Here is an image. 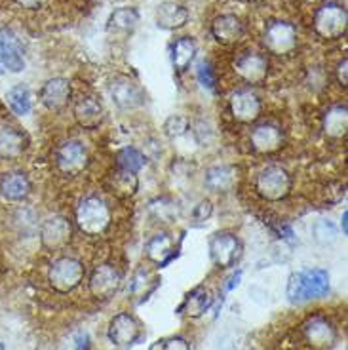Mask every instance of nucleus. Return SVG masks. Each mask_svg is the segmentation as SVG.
I'll list each match as a JSON object with an SVG mask.
<instances>
[{
    "mask_svg": "<svg viewBox=\"0 0 348 350\" xmlns=\"http://www.w3.org/2000/svg\"><path fill=\"white\" fill-rule=\"evenodd\" d=\"M14 2L23 10H40L48 0H14Z\"/></svg>",
    "mask_w": 348,
    "mask_h": 350,
    "instance_id": "40",
    "label": "nucleus"
},
{
    "mask_svg": "<svg viewBox=\"0 0 348 350\" xmlns=\"http://www.w3.org/2000/svg\"><path fill=\"white\" fill-rule=\"evenodd\" d=\"M347 124L348 114L345 105L331 107L323 116V131H325L327 137H333V139H339L347 133Z\"/></svg>",
    "mask_w": 348,
    "mask_h": 350,
    "instance_id": "30",
    "label": "nucleus"
},
{
    "mask_svg": "<svg viewBox=\"0 0 348 350\" xmlns=\"http://www.w3.org/2000/svg\"><path fill=\"white\" fill-rule=\"evenodd\" d=\"M38 237L44 250L48 252H62L72 240V225L63 215H52L38 227Z\"/></svg>",
    "mask_w": 348,
    "mask_h": 350,
    "instance_id": "9",
    "label": "nucleus"
},
{
    "mask_svg": "<svg viewBox=\"0 0 348 350\" xmlns=\"http://www.w3.org/2000/svg\"><path fill=\"white\" fill-rule=\"evenodd\" d=\"M145 164H147V158L135 147H126L118 152V167H122V170L137 174Z\"/></svg>",
    "mask_w": 348,
    "mask_h": 350,
    "instance_id": "33",
    "label": "nucleus"
},
{
    "mask_svg": "<svg viewBox=\"0 0 348 350\" xmlns=\"http://www.w3.org/2000/svg\"><path fill=\"white\" fill-rule=\"evenodd\" d=\"M107 337L114 347H130L141 337V325L130 312H118L111 318L107 327Z\"/></svg>",
    "mask_w": 348,
    "mask_h": 350,
    "instance_id": "15",
    "label": "nucleus"
},
{
    "mask_svg": "<svg viewBox=\"0 0 348 350\" xmlns=\"http://www.w3.org/2000/svg\"><path fill=\"white\" fill-rule=\"evenodd\" d=\"M70 96H72L70 82L63 77H53V79L46 80L38 92V99H40L42 107L52 113H59L69 105Z\"/></svg>",
    "mask_w": 348,
    "mask_h": 350,
    "instance_id": "16",
    "label": "nucleus"
},
{
    "mask_svg": "<svg viewBox=\"0 0 348 350\" xmlns=\"http://www.w3.org/2000/svg\"><path fill=\"white\" fill-rule=\"evenodd\" d=\"M330 291V274L323 269H305L289 276L287 282V299L293 305H303L314 299L325 297Z\"/></svg>",
    "mask_w": 348,
    "mask_h": 350,
    "instance_id": "1",
    "label": "nucleus"
},
{
    "mask_svg": "<svg viewBox=\"0 0 348 350\" xmlns=\"http://www.w3.org/2000/svg\"><path fill=\"white\" fill-rule=\"evenodd\" d=\"M6 103L16 116H27L33 111V94L25 84H16L6 92Z\"/></svg>",
    "mask_w": 348,
    "mask_h": 350,
    "instance_id": "28",
    "label": "nucleus"
},
{
    "mask_svg": "<svg viewBox=\"0 0 348 350\" xmlns=\"http://www.w3.org/2000/svg\"><path fill=\"white\" fill-rule=\"evenodd\" d=\"M293 179L286 167L267 166L255 177V191L267 202H280L291 193Z\"/></svg>",
    "mask_w": 348,
    "mask_h": 350,
    "instance_id": "4",
    "label": "nucleus"
},
{
    "mask_svg": "<svg viewBox=\"0 0 348 350\" xmlns=\"http://www.w3.org/2000/svg\"><path fill=\"white\" fill-rule=\"evenodd\" d=\"M337 80H339V84L343 88L347 86V59H343L337 65Z\"/></svg>",
    "mask_w": 348,
    "mask_h": 350,
    "instance_id": "42",
    "label": "nucleus"
},
{
    "mask_svg": "<svg viewBox=\"0 0 348 350\" xmlns=\"http://www.w3.org/2000/svg\"><path fill=\"white\" fill-rule=\"evenodd\" d=\"M145 254H147L148 261H152L158 267H165L175 257L174 238L168 232H158L147 242Z\"/></svg>",
    "mask_w": 348,
    "mask_h": 350,
    "instance_id": "23",
    "label": "nucleus"
},
{
    "mask_svg": "<svg viewBox=\"0 0 348 350\" xmlns=\"http://www.w3.org/2000/svg\"><path fill=\"white\" fill-rule=\"evenodd\" d=\"M111 221H113V213L109 204L96 194L82 198L75 211V223L80 232L86 237L96 238L105 234L111 227Z\"/></svg>",
    "mask_w": 348,
    "mask_h": 350,
    "instance_id": "2",
    "label": "nucleus"
},
{
    "mask_svg": "<svg viewBox=\"0 0 348 350\" xmlns=\"http://www.w3.org/2000/svg\"><path fill=\"white\" fill-rule=\"evenodd\" d=\"M236 183V170L226 164L211 166L206 170L204 175V185L211 193H226L230 191Z\"/></svg>",
    "mask_w": 348,
    "mask_h": 350,
    "instance_id": "26",
    "label": "nucleus"
},
{
    "mask_svg": "<svg viewBox=\"0 0 348 350\" xmlns=\"http://www.w3.org/2000/svg\"><path fill=\"white\" fill-rule=\"evenodd\" d=\"M27 147L29 137L25 131L10 122L0 124V158L16 160L25 154Z\"/></svg>",
    "mask_w": 348,
    "mask_h": 350,
    "instance_id": "18",
    "label": "nucleus"
},
{
    "mask_svg": "<svg viewBox=\"0 0 348 350\" xmlns=\"http://www.w3.org/2000/svg\"><path fill=\"white\" fill-rule=\"evenodd\" d=\"M312 237L318 244H333L337 240V227L331 221H327V219H320V221L314 223Z\"/></svg>",
    "mask_w": 348,
    "mask_h": 350,
    "instance_id": "34",
    "label": "nucleus"
},
{
    "mask_svg": "<svg viewBox=\"0 0 348 350\" xmlns=\"http://www.w3.org/2000/svg\"><path fill=\"white\" fill-rule=\"evenodd\" d=\"M240 278H242V272H240V271L235 272V274H232V276L228 278V284L225 286V291H230V289H235L236 286L240 284Z\"/></svg>",
    "mask_w": 348,
    "mask_h": 350,
    "instance_id": "43",
    "label": "nucleus"
},
{
    "mask_svg": "<svg viewBox=\"0 0 348 350\" xmlns=\"http://www.w3.org/2000/svg\"><path fill=\"white\" fill-rule=\"evenodd\" d=\"M312 27L323 40H339L347 33V10L337 2H325L316 10Z\"/></svg>",
    "mask_w": 348,
    "mask_h": 350,
    "instance_id": "5",
    "label": "nucleus"
},
{
    "mask_svg": "<svg viewBox=\"0 0 348 350\" xmlns=\"http://www.w3.org/2000/svg\"><path fill=\"white\" fill-rule=\"evenodd\" d=\"M263 44L272 55H278V57L291 55L299 46V35H297L295 25L289 21H282V19L270 21L265 29Z\"/></svg>",
    "mask_w": 348,
    "mask_h": 350,
    "instance_id": "6",
    "label": "nucleus"
},
{
    "mask_svg": "<svg viewBox=\"0 0 348 350\" xmlns=\"http://www.w3.org/2000/svg\"><path fill=\"white\" fill-rule=\"evenodd\" d=\"M253 2H259V0H253Z\"/></svg>",
    "mask_w": 348,
    "mask_h": 350,
    "instance_id": "46",
    "label": "nucleus"
},
{
    "mask_svg": "<svg viewBox=\"0 0 348 350\" xmlns=\"http://www.w3.org/2000/svg\"><path fill=\"white\" fill-rule=\"evenodd\" d=\"M196 79L202 84V88H206L209 92H215L217 88V75H215V69L213 65L208 62V59H202L196 67Z\"/></svg>",
    "mask_w": 348,
    "mask_h": 350,
    "instance_id": "37",
    "label": "nucleus"
},
{
    "mask_svg": "<svg viewBox=\"0 0 348 350\" xmlns=\"http://www.w3.org/2000/svg\"><path fill=\"white\" fill-rule=\"evenodd\" d=\"M152 350H191V345L183 337H170L164 341H158Z\"/></svg>",
    "mask_w": 348,
    "mask_h": 350,
    "instance_id": "38",
    "label": "nucleus"
},
{
    "mask_svg": "<svg viewBox=\"0 0 348 350\" xmlns=\"http://www.w3.org/2000/svg\"><path fill=\"white\" fill-rule=\"evenodd\" d=\"M139 23V14L133 8H118L111 14L107 21V31L111 35H131L133 29Z\"/></svg>",
    "mask_w": 348,
    "mask_h": 350,
    "instance_id": "27",
    "label": "nucleus"
},
{
    "mask_svg": "<svg viewBox=\"0 0 348 350\" xmlns=\"http://www.w3.org/2000/svg\"><path fill=\"white\" fill-rule=\"evenodd\" d=\"M120 286H122V272L118 271V267L113 262L97 265L88 282L92 297L99 299V301L114 297Z\"/></svg>",
    "mask_w": 348,
    "mask_h": 350,
    "instance_id": "8",
    "label": "nucleus"
},
{
    "mask_svg": "<svg viewBox=\"0 0 348 350\" xmlns=\"http://www.w3.org/2000/svg\"><path fill=\"white\" fill-rule=\"evenodd\" d=\"M148 282H155L152 274L148 271H137L133 274L130 284V293L133 297L147 299V295L152 291V288H148Z\"/></svg>",
    "mask_w": 348,
    "mask_h": 350,
    "instance_id": "36",
    "label": "nucleus"
},
{
    "mask_svg": "<svg viewBox=\"0 0 348 350\" xmlns=\"http://www.w3.org/2000/svg\"><path fill=\"white\" fill-rule=\"evenodd\" d=\"M86 278V267L84 262L72 257V255H63L57 257L48 269V282L57 293H70Z\"/></svg>",
    "mask_w": 348,
    "mask_h": 350,
    "instance_id": "3",
    "label": "nucleus"
},
{
    "mask_svg": "<svg viewBox=\"0 0 348 350\" xmlns=\"http://www.w3.org/2000/svg\"><path fill=\"white\" fill-rule=\"evenodd\" d=\"M53 160H55V167L59 174L65 177H77L88 167L90 157H88L86 147L80 141L70 139L57 147Z\"/></svg>",
    "mask_w": 348,
    "mask_h": 350,
    "instance_id": "7",
    "label": "nucleus"
},
{
    "mask_svg": "<svg viewBox=\"0 0 348 350\" xmlns=\"http://www.w3.org/2000/svg\"><path fill=\"white\" fill-rule=\"evenodd\" d=\"M269 67L270 65L267 55H263L261 52H255V50H247V52L240 53L235 62L236 75L247 84H253V86H259L267 80Z\"/></svg>",
    "mask_w": 348,
    "mask_h": 350,
    "instance_id": "13",
    "label": "nucleus"
},
{
    "mask_svg": "<svg viewBox=\"0 0 348 350\" xmlns=\"http://www.w3.org/2000/svg\"><path fill=\"white\" fill-rule=\"evenodd\" d=\"M211 36L223 46L236 44L244 36V23L235 14H223L211 21Z\"/></svg>",
    "mask_w": 348,
    "mask_h": 350,
    "instance_id": "22",
    "label": "nucleus"
},
{
    "mask_svg": "<svg viewBox=\"0 0 348 350\" xmlns=\"http://www.w3.org/2000/svg\"><path fill=\"white\" fill-rule=\"evenodd\" d=\"M72 116L84 130H97L105 120L101 101L96 96H82L72 107Z\"/></svg>",
    "mask_w": 348,
    "mask_h": 350,
    "instance_id": "20",
    "label": "nucleus"
},
{
    "mask_svg": "<svg viewBox=\"0 0 348 350\" xmlns=\"http://www.w3.org/2000/svg\"><path fill=\"white\" fill-rule=\"evenodd\" d=\"M211 305H213V297H211L209 289H206L204 286H198V288H194L192 291L187 293V297H185L183 305H181L179 310L187 318L198 320V318H202V316L208 312Z\"/></svg>",
    "mask_w": 348,
    "mask_h": 350,
    "instance_id": "25",
    "label": "nucleus"
},
{
    "mask_svg": "<svg viewBox=\"0 0 348 350\" xmlns=\"http://www.w3.org/2000/svg\"><path fill=\"white\" fill-rule=\"evenodd\" d=\"M347 217H348V213L345 211V213H343V223H340V227H343V232H347Z\"/></svg>",
    "mask_w": 348,
    "mask_h": 350,
    "instance_id": "44",
    "label": "nucleus"
},
{
    "mask_svg": "<svg viewBox=\"0 0 348 350\" xmlns=\"http://www.w3.org/2000/svg\"><path fill=\"white\" fill-rule=\"evenodd\" d=\"M250 145L257 154H274L284 145V131L276 124L263 122L250 133Z\"/></svg>",
    "mask_w": 348,
    "mask_h": 350,
    "instance_id": "17",
    "label": "nucleus"
},
{
    "mask_svg": "<svg viewBox=\"0 0 348 350\" xmlns=\"http://www.w3.org/2000/svg\"><path fill=\"white\" fill-rule=\"evenodd\" d=\"M137 187H139V181H137V175L133 174V172L118 167L111 175V189L120 198H130V196H133V194L137 193Z\"/></svg>",
    "mask_w": 348,
    "mask_h": 350,
    "instance_id": "31",
    "label": "nucleus"
},
{
    "mask_svg": "<svg viewBox=\"0 0 348 350\" xmlns=\"http://www.w3.org/2000/svg\"><path fill=\"white\" fill-rule=\"evenodd\" d=\"M72 350H90V335L88 333H79L75 339V349Z\"/></svg>",
    "mask_w": 348,
    "mask_h": 350,
    "instance_id": "41",
    "label": "nucleus"
},
{
    "mask_svg": "<svg viewBox=\"0 0 348 350\" xmlns=\"http://www.w3.org/2000/svg\"><path fill=\"white\" fill-rule=\"evenodd\" d=\"M0 350H6V347H4V345H2V342H0Z\"/></svg>",
    "mask_w": 348,
    "mask_h": 350,
    "instance_id": "45",
    "label": "nucleus"
},
{
    "mask_svg": "<svg viewBox=\"0 0 348 350\" xmlns=\"http://www.w3.org/2000/svg\"><path fill=\"white\" fill-rule=\"evenodd\" d=\"M150 215L157 221H164V223H172L179 215V208L174 200L170 198H158V200L150 202Z\"/></svg>",
    "mask_w": 348,
    "mask_h": 350,
    "instance_id": "32",
    "label": "nucleus"
},
{
    "mask_svg": "<svg viewBox=\"0 0 348 350\" xmlns=\"http://www.w3.org/2000/svg\"><path fill=\"white\" fill-rule=\"evenodd\" d=\"M303 339L314 350H327L337 341V327L333 325L330 318L322 314L310 316L305 324L301 325Z\"/></svg>",
    "mask_w": 348,
    "mask_h": 350,
    "instance_id": "10",
    "label": "nucleus"
},
{
    "mask_svg": "<svg viewBox=\"0 0 348 350\" xmlns=\"http://www.w3.org/2000/svg\"><path fill=\"white\" fill-rule=\"evenodd\" d=\"M0 63L10 72H21L25 69V53L23 44L12 31L4 29L0 33Z\"/></svg>",
    "mask_w": 348,
    "mask_h": 350,
    "instance_id": "19",
    "label": "nucleus"
},
{
    "mask_svg": "<svg viewBox=\"0 0 348 350\" xmlns=\"http://www.w3.org/2000/svg\"><path fill=\"white\" fill-rule=\"evenodd\" d=\"M211 213H213V204L209 200H200L192 210V219L202 223V221H208L211 217Z\"/></svg>",
    "mask_w": 348,
    "mask_h": 350,
    "instance_id": "39",
    "label": "nucleus"
},
{
    "mask_svg": "<svg viewBox=\"0 0 348 350\" xmlns=\"http://www.w3.org/2000/svg\"><path fill=\"white\" fill-rule=\"evenodd\" d=\"M228 111L230 116L238 124H252L259 120L263 113V103L259 96L253 90H236L228 99Z\"/></svg>",
    "mask_w": 348,
    "mask_h": 350,
    "instance_id": "12",
    "label": "nucleus"
},
{
    "mask_svg": "<svg viewBox=\"0 0 348 350\" xmlns=\"http://www.w3.org/2000/svg\"><path fill=\"white\" fill-rule=\"evenodd\" d=\"M240 252H242V244H240V240L235 232L223 230L209 240V257L219 269L235 267L238 257H240Z\"/></svg>",
    "mask_w": 348,
    "mask_h": 350,
    "instance_id": "11",
    "label": "nucleus"
},
{
    "mask_svg": "<svg viewBox=\"0 0 348 350\" xmlns=\"http://www.w3.org/2000/svg\"><path fill=\"white\" fill-rule=\"evenodd\" d=\"M196 42L192 40L191 36H181L177 38L172 46V62H174V67L179 72H185V70L191 67V63L194 62L196 57Z\"/></svg>",
    "mask_w": 348,
    "mask_h": 350,
    "instance_id": "29",
    "label": "nucleus"
},
{
    "mask_svg": "<svg viewBox=\"0 0 348 350\" xmlns=\"http://www.w3.org/2000/svg\"><path fill=\"white\" fill-rule=\"evenodd\" d=\"M33 193L29 175L21 170H12L0 177V194L8 202H25Z\"/></svg>",
    "mask_w": 348,
    "mask_h": 350,
    "instance_id": "21",
    "label": "nucleus"
},
{
    "mask_svg": "<svg viewBox=\"0 0 348 350\" xmlns=\"http://www.w3.org/2000/svg\"><path fill=\"white\" fill-rule=\"evenodd\" d=\"M189 128H191V122L183 114H172L164 122V133L170 139H177V137L185 135Z\"/></svg>",
    "mask_w": 348,
    "mask_h": 350,
    "instance_id": "35",
    "label": "nucleus"
},
{
    "mask_svg": "<svg viewBox=\"0 0 348 350\" xmlns=\"http://www.w3.org/2000/svg\"><path fill=\"white\" fill-rule=\"evenodd\" d=\"M189 10L177 2H162L157 8V25L165 31H175L187 25Z\"/></svg>",
    "mask_w": 348,
    "mask_h": 350,
    "instance_id": "24",
    "label": "nucleus"
},
{
    "mask_svg": "<svg viewBox=\"0 0 348 350\" xmlns=\"http://www.w3.org/2000/svg\"><path fill=\"white\" fill-rule=\"evenodd\" d=\"M109 96L111 101L122 111L137 109L145 103V94L137 82H133L128 77H116L109 84Z\"/></svg>",
    "mask_w": 348,
    "mask_h": 350,
    "instance_id": "14",
    "label": "nucleus"
}]
</instances>
